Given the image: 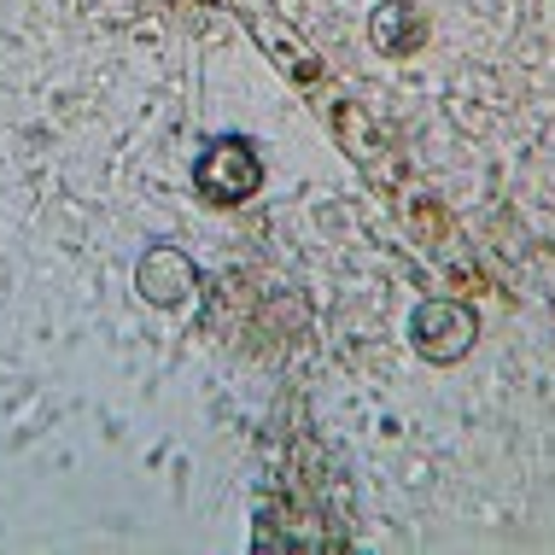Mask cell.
<instances>
[{"mask_svg": "<svg viewBox=\"0 0 555 555\" xmlns=\"http://www.w3.org/2000/svg\"><path fill=\"white\" fill-rule=\"evenodd\" d=\"M403 36H422V24L410 29V24H403V12H398V7H386L380 18H374V41H380L386 53H398V48H403Z\"/></svg>", "mask_w": 555, "mask_h": 555, "instance_id": "277c9868", "label": "cell"}, {"mask_svg": "<svg viewBox=\"0 0 555 555\" xmlns=\"http://www.w3.org/2000/svg\"><path fill=\"white\" fill-rule=\"evenodd\" d=\"M134 293L146 298V305L158 310H182L193 305V293H199V269H193V258L182 246H146L141 258H134Z\"/></svg>", "mask_w": 555, "mask_h": 555, "instance_id": "7a4b0ae2", "label": "cell"}, {"mask_svg": "<svg viewBox=\"0 0 555 555\" xmlns=\"http://www.w3.org/2000/svg\"><path fill=\"white\" fill-rule=\"evenodd\" d=\"M193 188L211 205H240L263 188V164L246 141H211L199 153V164H193Z\"/></svg>", "mask_w": 555, "mask_h": 555, "instance_id": "6da1fadb", "label": "cell"}, {"mask_svg": "<svg viewBox=\"0 0 555 555\" xmlns=\"http://www.w3.org/2000/svg\"><path fill=\"white\" fill-rule=\"evenodd\" d=\"M468 339H474V317H468V310L427 305L422 317H415V345H422L427 357H456V351H468Z\"/></svg>", "mask_w": 555, "mask_h": 555, "instance_id": "3957f363", "label": "cell"}]
</instances>
